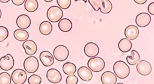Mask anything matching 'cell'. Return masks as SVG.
Instances as JSON below:
<instances>
[{
	"mask_svg": "<svg viewBox=\"0 0 154 84\" xmlns=\"http://www.w3.org/2000/svg\"><path fill=\"white\" fill-rule=\"evenodd\" d=\"M113 71L116 76L121 79L128 77L130 73L129 66L122 60H118L114 63Z\"/></svg>",
	"mask_w": 154,
	"mask_h": 84,
	"instance_id": "1",
	"label": "cell"
},
{
	"mask_svg": "<svg viewBox=\"0 0 154 84\" xmlns=\"http://www.w3.org/2000/svg\"><path fill=\"white\" fill-rule=\"evenodd\" d=\"M46 16L50 22H57L63 18V12L60 7L53 5L47 10Z\"/></svg>",
	"mask_w": 154,
	"mask_h": 84,
	"instance_id": "2",
	"label": "cell"
},
{
	"mask_svg": "<svg viewBox=\"0 0 154 84\" xmlns=\"http://www.w3.org/2000/svg\"><path fill=\"white\" fill-rule=\"evenodd\" d=\"M88 67L93 72L98 73L102 71L105 67V63L103 59L100 57H93L88 60Z\"/></svg>",
	"mask_w": 154,
	"mask_h": 84,
	"instance_id": "3",
	"label": "cell"
},
{
	"mask_svg": "<svg viewBox=\"0 0 154 84\" xmlns=\"http://www.w3.org/2000/svg\"><path fill=\"white\" fill-rule=\"evenodd\" d=\"M39 63L38 59L34 56H29L25 59L23 62L25 70L29 73H34L38 68Z\"/></svg>",
	"mask_w": 154,
	"mask_h": 84,
	"instance_id": "4",
	"label": "cell"
},
{
	"mask_svg": "<svg viewBox=\"0 0 154 84\" xmlns=\"http://www.w3.org/2000/svg\"><path fill=\"white\" fill-rule=\"evenodd\" d=\"M53 54L56 60L63 62L66 60L69 57V51L66 46L63 45H59L54 48Z\"/></svg>",
	"mask_w": 154,
	"mask_h": 84,
	"instance_id": "5",
	"label": "cell"
},
{
	"mask_svg": "<svg viewBox=\"0 0 154 84\" xmlns=\"http://www.w3.org/2000/svg\"><path fill=\"white\" fill-rule=\"evenodd\" d=\"M11 79L15 84H23L27 78L26 73L22 69H16L11 74Z\"/></svg>",
	"mask_w": 154,
	"mask_h": 84,
	"instance_id": "6",
	"label": "cell"
},
{
	"mask_svg": "<svg viewBox=\"0 0 154 84\" xmlns=\"http://www.w3.org/2000/svg\"><path fill=\"white\" fill-rule=\"evenodd\" d=\"M14 65V60L10 54H7L0 59V68L4 71L11 69Z\"/></svg>",
	"mask_w": 154,
	"mask_h": 84,
	"instance_id": "7",
	"label": "cell"
},
{
	"mask_svg": "<svg viewBox=\"0 0 154 84\" xmlns=\"http://www.w3.org/2000/svg\"><path fill=\"white\" fill-rule=\"evenodd\" d=\"M136 68L138 73L142 76L149 75L152 70V65L150 63L145 60L139 61L137 63Z\"/></svg>",
	"mask_w": 154,
	"mask_h": 84,
	"instance_id": "8",
	"label": "cell"
},
{
	"mask_svg": "<svg viewBox=\"0 0 154 84\" xmlns=\"http://www.w3.org/2000/svg\"><path fill=\"white\" fill-rule=\"evenodd\" d=\"M84 51L85 54L89 57H93L97 56L99 53V48L98 45L94 42H88L84 46Z\"/></svg>",
	"mask_w": 154,
	"mask_h": 84,
	"instance_id": "9",
	"label": "cell"
},
{
	"mask_svg": "<svg viewBox=\"0 0 154 84\" xmlns=\"http://www.w3.org/2000/svg\"><path fill=\"white\" fill-rule=\"evenodd\" d=\"M151 22V17L149 14L143 12L139 13L135 18L136 24L140 27H147Z\"/></svg>",
	"mask_w": 154,
	"mask_h": 84,
	"instance_id": "10",
	"label": "cell"
},
{
	"mask_svg": "<svg viewBox=\"0 0 154 84\" xmlns=\"http://www.w3.org/2000/svg\"><path fill=\"white\" fill-rule=\"evenodd\" d=\"M46 78L52 83H58L61 82L62 76L58 69L51 68L46 73Z\"/></svg>",
	"mask_w": 154,
	"mask_h": 84,
	"instance_id": "11",
	"label": "cell"
},
{
	"mask_svg": "<svg viewBox=\"0 0 154 84\" xmlns=\"http://www.w3.org/2000/svg\"><path fill=\"white\" fill-rule=\"evenodd\" d=\"M39 58L42 63L45 66H50L54 62V57L48 51H43L41 52Z\"/></svg>",
	"mask_w": 154,
	"mask_h": 84,
	"instance_id": "12",
	"label": "cell"
},
{
	"mask_svg": "<svg viewBox=\"0 0 154 84\" xmlns=\"http://www.w3.org/2000/svg\"><path fill=\"white\" fill-rule=\"evenodd\" d=\"M22 47L23 48L25 53L29 56L34 54L37 50V46L35 42L30 39H27L24 41L22 44Z\"/></svg>",
	"mask_w": 154,
	"mask_h": 84,
	"instance_id": "13",
	"label": "cell"
},
{
	"mask_svg": "<svg viewBox=\"0 0 154 84\" xmlns=\"http://www.w3.org/2000/svg\"><path fill=\"white\" fill-rule=\"evenodd\" d=\"M78 75L81 80L85 82H88L93 78V73L91 70L89 68L84 66H81L78 69Z\"/></svg>",
	"mask_w": 154,
	"mask_h": 84,
	"instance_id": "14",
	"label": "cell"
},
{
	"mask_svg": "<svg viewBox=\"0 0 154 84\" xmlns=\"http://www.w3.org/2000/svg\"><path fill=\"white\" fill-rule=\"evenodd\" d=\"M139 34V29L134 25H129L125 30V35L129 40H134L137 38Z\"/></svg>",
	"mask_w": 154,
	"mask_h": 84,
	"instance_id": "15",
	"label": "cell"
},
{
	"mask_svg": "<svg viewBox=\"0 0 154 84\" xmlns=\"http://www.w3.org/2000/svg\"><path fill=\"white\" fill-rule=\"evenodd\" d=\"M16 25L21 29H26L31 25V19L26 15H20L16 19Z\"/></svg>",
	"mask_w": 154,
	"mask_h": 84,
	"instance_id": "16",
	"label": "cell"
},
{
	"mask_svg": "<svg viewBox=\"0 0 154 84\" xmlns=\"http://www.w3.org/2000/svg\"><path fill=\"white\" fill-rule=\"evenodd\" d=\"M101 82L103 84H115L117 82V76L111 71H105L101 76Z\"/></svg>",
	"mask_w": 154,
	"mask_h": 84,
	"instance_id": "17",
	"label": "cell"
},
{
	"mask_svg": "<svg viewBox=\"0 0 154 84\" xmlns=\"http://www.w3.org/2000/svg\"><path fill=\"white\" fill-rule=\"evenodd\" d=\"M132 44L131 40L126 37L122 39L118 44L119 49L123 53H126L130 51L132 48Z\"/></svg>",
	"mask_w": 154,
	"mask_h": 84,
	"instance_id": "18",
	"label": "cell"
},
{
	"mask_svg": "<svg viewBox=\"0 0 154 84\" xmlns=\"http://www.w3.org/2000/svg\"><path fill=\"white\" fill-rule=\"evenodd\" d=\"M14 38L20 42H24L29 38V33L25 29H17L13 33Z\"/></svg>",
	"mask_w": 154,
	"mask_h": 84,
	"instance_id": "19",
	"label": "cell"
},
{
	"mask_svg": "<svg viewBox=\"0 0 154 84\" xmlns=\"http://www.w3.org/2000/svg\"><path fill=\"white\" fill-rule=\"evenodd\" d=\"M58 28L63 32H68L72 28V23L71 21L67 18L61 19L58 22Z\"/></svg>",
	"mask_w": 154,
	"mask_h": 84,
	"instance_id": "20",
	"label": "cell"
},
{
	"mask_svg": "<svg viewBox=\"0 0 154 84\" xmlns=\"http://www.w3.org/2000/svg\"><path fill=\"white\" fill-rule=\"evenodd\" d=\"M39 31L43 35L46 36L49 34L52 31V25L49 21H45L42 22L39 26Z\"/></svg>",
	"mask_w": 154,
	"mask_h": 84,
	"instance_id": "21",
	"label": "cell"
},
{
	"mask_svg": "<svg viewBox=\"0 0 154 84\" xmlns=\"http://www.w3.org/2000/svg\"><path fill=\"white\" fill-rule=\"evenodd\" d=\"M24 7L28 12H34L38 7V1L37 0H25Z\"/></svg>",
	"mask_w": 154,
	"mask_h": 84,
	"instance_id": "22",
	"label": "cell"
},
{
	"mask_svg": "<svg viewBox=\"0 0 154 84\" xmlns=\"http://www.w3.org/2000/svg\"><path fill=\"white\" fill-rule=\"evenodd\" d=\"M140 59V54L138 51L135 50L131 51V56H129L126 57V60L128 63L131 65H136L139 61Z\"/></svg>",
	"mask_w": 154,
	"mask_h": 84,
	"instance_id": "23",
	"label": "cell"
},
{
	"mask_svg": "<svg viewBox=\"0 0 154 84\" xmlns=\"http://www.w3.org/2000/svg\"><path fill=\"white\" fill-rule=\"evenodd\" d=\"M76 67L75 65L71 62H66L63 65V71L65 74H73L76 72Z\"/></svg>",
	"mask_w": 154,
	"mask_h": 84,
	"instance_id": "24",
	"label": "cell"
},
{
	"mask_svg": "<svg viewBox=\"0 0 154 84\" xmlns=\"http://www.w3.org/2000/svg\"><path fill=\"white\" fill-rule=\"evenodd\" d=\"M102 5L99 9L100 12L103 14L109 13L112 8V4L109 0H102Z\"/></svg>",
	"mask_w": 154,
	"mask_h": 84,
	"instance_id": "25",
	"label": "cell"
},
{
	"mask_svg": "<svg viewBox=\"0 0 154 84\" xmlns=\"http://www.w3.org/2000/svg\"><path fill=\"white\" fill-rule=\"evenodd\" d=\"M11 82V77L6 72L0 73V84H10Z\"/></svg>",
	"mask_w": 154,
	"mask_h": 84,
	"instance_id": "26",
	"label": "cell"
},
{
	"mask_svg": "<svg viewBox=\"0 0 154 84\" xmlns=\"http://www.w3.org/2000/svg\"><path fill=\"white\" fill-rule=\"evenodd\" d=\"M29 84H40L42 82V78L37 74H32L28 79Z\"/></svg>",
	"mask_w": 154,
	"mask_h": 84,
	"instance_id": "27",
	"label": "cell"
},
{
	"mask_svg": "<svg viewBox=\"0 0 154 84\" xmlns=\"http://www.w3.org/2000/svg\"><path fill=\"white\" fill-rule=\"evenodd\" d=\"M95 11H98L102 5V0H87Z\"/></svg>",
	"mask_w": 154,
	"mask_h": 84,
	"instance_id": "28",
	"label": "cell"
},
{
	"mask_svg": "<svg viewBox=\"0 0 154 84\" xmlns=\"http://www.w3.org/2000/svg\"><path fill=\"white\" fill-rule=\"evenodd\" d=\"M57 2L61 9H67L71 5V0H57Z\"/></svg>",
	"mask_w": 154,
	"mask_h": 84,
	"instance_id": "29",
	"label": "cell"
},
{
	"mask_svg": "<svg viewBox=\"0 0 154 84\" xmlns=\"http://www.w3.org/2000/svg\"><path fill=\"white\" fill-rule=\"evenodd\" d=\"M8 30L4 26H0V42L4 41L8 36Z\"/></svg>",
	"mask_w": 154,
	"mask_h": 84,
	"instance_id": "30",
	"label": "cell"
},
{
	"mask_svg": "<svg viewBox=\"0 0 154 84\" xmlns=\"http://www.w3.org/2000/svg\"><path fill=\"white\" fill-rule=\"evenodd\" d=\"M78 82V78L74 74H70L66 77V83L67 84H76Z\"/></svg>",
	"mask_w": 154,
	"mask_h": 84,
	"instance_id": "31",
	"label": "cell"
},
{
	"mask_svg": "<svg viewBox=\"0 0 154 84\" xmlns=\"http://www.w3.org/2000/svg\"><path fill=\"white\" fill-rule=\"evenodd\" d=\"M147 10L150 15H154V2H151L149 4L147 7Z\"/></svg>",
	"mask_w": 154,
	"mask_h": 84,
	"instance_id": "32",
	"label": "cell"
},
{
	"mask_svg": "<svg viewBox=\"0 0 154 84\" xmlns=\"http://www.w3.org/2000/svg\"><path fill=\"white\" fill-rule=\"evenodd\" d=\"M11 1L15 5L19 6L22 5L25 1V0H11Z\"/></svg>",
	"mask_w": 154,
	"mask_h": 84,
	"instance_id": "33",
	"label": "cell"
},
{
	"mask_svg": "<svg viewBox=\"0 0 154 84\" xmlns=\"http://www.w3.org/2000/svg\"><path fill=\"white\" fill-rule=\"evenodd\" d=\"M135 2H136L138 4H144L146 2L147 0H134Z\"/></svg>",
	"mask_w": 154,
	"mask_h": 84,
	"instance_id": "34",
	"label": "cell"
},
{
	"mask_svg": "<svg viewBox=\"0 0 154 84\" xmlns=\"http://www.w3.org/2000/svg\"><path fill=\"white\" fill-rule=\"evenodd\" d=\"M10 0H0V2H2V3H6V2H8Z\"/></svg>",
	"mask_w": 154,
	"mask_h": 84,
	"instance_id": "35",
	"label": "cell"
},
{
	"mask_svg": "<svg viewBox=\"0 0 154 84\" xmlns=\"http://www.w3.org/2000/svg\"><path fill=\"white\" fill-rule=\"evenodd\" d=\"M45 2H51V1H52L53 0H44Z\"/></svg>",
	"mask_w": 154,
	"mask_h": 84,
	"instance_id": "36",
	"label": "cell"
},
{
	"mask_svg": "<svg viewBox=\"0 0 154 84\" xmlns=\"http://www.w3.org/2000/svg\"><path fill=\"white\" fill-rule=\"evenodd\" d=\"M75 1H83V2H86L87 0H75Z\"/></svg>",
	"mask_w": 154,
	"mask_h": 84,
	"instance_id": "37",
	"label": "cell"
},
{
	"mask_svg": "<svg viewBox=\"0 0 154 84\" xmlns=\"http://www.w3.org/2000/svg\"><path fill=\"white\" fill-rule=\"evenodd\" d=\"M1 16H2V12H1V9H0V19H1Z\"/></svg>",
	"mask_w": 154,
	"mask_h": 84,
	"instance_id": "38",
	"label": "cell"
}]
</instances>
